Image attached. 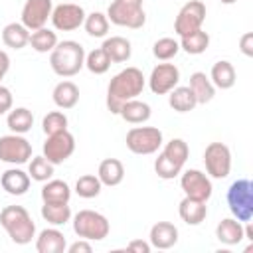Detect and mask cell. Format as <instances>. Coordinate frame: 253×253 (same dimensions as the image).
Wrapping results in <instances>:
<instances>
[{
    "instance_id": "5bb4252c",
    "label": "cell",
    "mask_w": 253,
    "mask_h": 253,
    "mask_svg": "<svg viewBox=\"0 0 253 253\" xmlns=\"http://www.w3.org/2000/svg\"><path fill=\"white\" fill-rule=\"evenodd\" d=\"M51 10H53L51 0H26L22 6L20 20L30 32H34L47 24V20L51 18Z\"/></svg>"
},
{
    "instance_id": "83f0119b",
    "label": "cell",
    "mask_w": 253,
    "mask_h": 253,
    "mask_svg": "<svg viewBox=\"0 0 253 253\" xmlns=\"http://www.w3.org/2000/svg\"><path fill=\"white\" fill-rule=\"evenodd\" d=\"M42 217L59 227V225H65L69 219H71V208H69V202H43L42 206Z\"/></svg>"
},
{
    "instance_id": "d6986e66",
    "label": "cell",
    "mask_w": 253,
    "mask_h": 253,
    "mask_svg": "<svg viewBox=\"0 0 253 253\" xmlns=\"http://www.w3.org/2000/svg\"><path fill=\"white\" fill-rule=\"evenodd\" d=\"M215 237L219 243L223 245H237L245 239V227L243 221L235 219V217H225L217 223L215 227Z\"/></svg>"
},
{
    "instance_id": "277c9868",
    "label": "cell",
    "mask_w": 253,
    "mask_h": 253,
    "mask_svg": "<svg viewBox=\"0 0 253 253\" xmlns=\"http://www.w3.org/2000/svg\"><path fill=\"white\" fill-rule=\"evenodd\" d=\"M107 18L111 24L130 30H140L146 24L142 0H113L107 8Z\"/></svg>"
},
{
    "instance_id": "7c38bea8",
    "label": "cell",
    "mask_w": 253,
    "mask_h": 253,
    "mask_svg": "<svg viewBox=\"0 0 253 253\" xmlns=\"http://www.w3.org/2000/svg\"><path fill=\"white\" fill-rule=\"evenodd\" d=\"M180 188L184 190V196L194 198V200H202L208 202L213 194V186L208 174H204L202 170L190 168L180 172Z\"/></svg>"
},
{
    "instance_id": "7402d4cb",
    "label": "cell",
    "mask_w": 253,
    "mask_h": 253,
    "mask_svg": "<svg viewBox=\"0 0 253 253\" xmlns=\"http://www.w3.org/2000/svg\"><path fill=\"white\" fill-rule=\"evenodd\" d=\"M101 47H103V51L109 55L111 63H125V61H128L130 55H132V45H130V42H128L126 38H123V36H111V38H107Z\"/></svg>"
},
{
    "instance_id": "30bf717a",
    "label": "cell",
    "mask_w": 253,
    "mask_h": 253,
    "mask_svg": "<svg viewBox=\"0 0 253 253\" xmlns=\"http://www.w3.org/2000/svg\"><path fill=\"white\" fill-rule=\"evenodd\" d=\"M204 20H206V4L200 0H190L178 10V16L174 20V32L180 38L188 36V34L200 30Z\"/></svg>"
},
{
    "instance_id": "8d00e7d4",
    "label": "cell",
    "mask_w": 253,
    "mask_h": 253,
    "mask_svg": "<svg viewBox=\"0 0 253 253\" xmlns=\"http://www.w3.org/2000/svg\"><path fill=\"white\" fill-rule=\"evenodd\" d=\"M28 174L36 182H47L53 176V164L43 154L42 156H32L30 166H28Z\"/></svg>"
},
{
    "instance_id": "f546056e",
    "label": "cell",
    "mask_w": 253,
    "mask_h": 253,
    "mask_svg": "<svg viewBox=\"0 0 253 253\" xmlns=\"http://www.w3.org/2000/svg\"><path fill=\"white\" fill-rule=\"evenodd\" d=\"M6 125L12 132L16 134H26L28 130H32L34 126V115L30 109L26 107H16V109H10L8 111V117H6Z\"/></svg>"
},
{
    "instance_id": "ffe728a7",
    "label": "cell",
    "mask_w": 253,
    "mask_h": 253,
    "mask_svg": "<svg viewBox=\"0 0 253 253\" xmlns=\"http://www.w3.org/2000/svg\"><path fill=\"white\" fill-rule=\"evenodd\" d=\"M178 215L188 225H200L208 215V206L202 200H194L184 196V200L178 204Z\"/></svg>"
},
{
    "instance_id": "d4e9b609",
    "label": "cell",
    "mask_w": 253,
    "mask_h": 253,
    "mask_svg": "<svg viewBox=\"0 0 253 253\" xmlns=\"http://www.w3.org/2000/svg\"><path fill=\"white\" fill-rule=\"evenodd\" d=\"M2 42L10 49H22L30 43V30L22 22H10L2 28Z\"/></svg>"
},
{
    "instance_id": "6da1fadb",
    "label": "cell",
    "mask_w": 253,
    "mask_h": 253,
    "mask_svg": "<svg viewBox=\"0 0 253 253\" xmlns=\"http://www.w3.org/2000/svg\"><path fill=\"white\" fill-rule=\"evenodd\" d=\"M146 85V79L138 67H125L119 71L107 87V109L113 115H119V109L123 103L136 99Z\"/></svg>"
},
{
    "instance_id": "ee69618b",
    "label": "cell",
    "mask_w": 253,
    "mask_h": 253,
    "mask_svg": "<svg viewBox=\"0 0 253 253\" xmlns=\"http://www.w3.org/2000/svg\"><path fill=\"white\" fill-rule=\"evenodd\" d=\"M67 251L69 253H91L93 251V247H91V243L87 241V239H77L75 243H71L69 247H67Z\"/></svg>"
},
{
    "instance_id": "ac0fdd59",
    "label": "cell",
    "mask_w": 253,
    "mask_h": 253,
    "mask_svg": "<svg viewBox=\"0 0 253 253\" xmlns=\"http://www.w3.org/2000/svg\"><path fill=\"white\" fill-rule=\"evenodd\" d=\"M65 249H67V239L55 225L42 229L40 235L36 237L38 253H63Z\"/></svg>"
},
{
    "instance_id": "4316f807",
    "label": "cell",
    "mask_w": 253,
    "mask_h": 253,
    "mask_svg": "<svg viewBox=\"0 0 253 253\" xmlns=\"http://www.w3.org/2000/svg\"><path fill=\"white\" fill-rule=\"evenodd\" d=\"M188 87L192 89V93H194L198 105L210 103V101L213 99V95H215V87H213V83L210 81V77H208L204 71H194V73L190 75V85H188Z\"/></svg>"
},
{
    "instance_id": "f1b7e54d",
    "label": "cell",
    "mask_w": 253,
    "mask_h": 253,
    "mask_svg": "<svg viewBox=\"0 0 253 253\" xmlns=\"http://www.w3.org/2000/svg\"><path fill=\"white\" fill-rule=\"evenodd\" d=\"M168 105L176 111V113H190L194 111V107L198 105L194 93L190 87L184 85H176L170 93H168Z\"/></svg>"
},
{
    "instance_id": "bcb514c9",
    "label": "cell",
    "mask_w": 253,
    "mask_h": 253,
    "mask_svg": "<svg viewBox=\"0 0 253 253\" xmlns=\"http://www.w3.org/2000/svg\"><path fill=\"white\" fill-rule=\"evenodd\" d=\"M8 69H10V55L4 49H0V85H2V79L8 73Z\"/></svg>"
},
{
    "instance_id": "484cf974",
    "label": "cell",
    "mask_w": 253,
    "mask_h": 253,
    "mask_svg": "<svg viewBox=\"0 0 253 253\" xmlns=\"http://www.w3.org/2000/svg\"><path fill=\"white\" fill-rule=\"evenodd\" d=\"M97 178L101 180L103 186H119L125 178V166L119 158H105L101 164H99V170H97Z\"/></svg>"
},
{
    "instance_id": "2e32d148",
    "label": "cell",
    "mask_w": 253,
    "mask_h": 253,
    "mask_svg": "<svg viewBox=\"0 0 253 253\" xmlns=\"http://www.w3.org/2000/svg\"><path fill=\"white\" fill-rule=\"evenodd\" d=\"M148 243L154 249H170L178 243V227L170 221H158L150 227Z\"/></svg>"
},
{
    "instance_id": "1f68e13d",
    "label": "cell",
    "mask_w": 253,
    "mask_h": 253,
    "mask_svg": "<svg viewBox=\"0 0 253 253\" xmlns=\"http://www.w3.org/2000/svg\"><path fill=\"white\" fill-rule=\"evenodd\" d=\"M30 45L38 53H47L57 45V34L45 26L40 30H34V32H30Z\"/></svg>"
},
{
    "instance_id": "60d3db41",
    "label": "cell",
    "mask_w": 253,
    "mask_h": 253,
    "mask_svg": "<svg viewBox=\"0 0 253 253\" xmlns=\"http://www.w3.org/2000/svg\"><path fill=\"white\" fill-rule=\"evenodd\" d=\"M42 128L45 134H55L61 130H67V117L61 111H51L43 117L42 121Z\"/></svg>"
},
{
    "instance_id": "4fadbf2b",
    "label": "cell",
    "mask_w": 253,
    "mask_h": 253,
    "mask_svg": "<svg viewBox=\"0 0 253 253\" xmlns=\"http://www.w3.org/2000/svg\"><path fill=\"white\" fill-rule=\"evenodd\" d=\"M85 16L87 14H85L83 6L73 4V2H63V4L53 6L49 20L57 32H73L83 26Z\"/></svg>"
},
{
    "instance_id": "e0dca14e",
    "label": "cell",
    "mask_w": 253,
    "mask_h": 253,
    "mask_svg": "<svg viewBox=\"0 0 253 253\" xmlns=\"http://www.w3.org/2000/svg\"><path fill=\"white\" fill-rule=\"evenodd\" d=\"M30 182H32L30 174L24 172L22 168H8L0 176V186L10 196H24L30 190Z\"/></svg>"
},
{
    "instance_id": "9c48e42d",
    "label": "cell",
    "mask_w": 253,
    "mask_h": 253,
    "mask_svg": "<svg viewBox=\"0 0 253 253\" xmlns=\"http://www.w3.org/2000/svg\"><path fill=\"white\" fill-rule=\"evenodd\" d=\"M32 158V144L24 134H4L0 136V160L8 164H26Z\"/></svg>"
},
{
    "instance_id": "b9f144b4",
    "label": "cell",
    "mask_w": 253,
    "mask_h": 253,
    "mask_svg": "<svg viewBox=\"0 0 253 253\" xmlns=\"http://www.w3.org/2000/svg\"><path fill=\"white\" fill-rule=\"evenodd\" d=\"M14 105V97H12V91L4 85H0V115L8 113Z\"/></svg>"
},
{
    "instance_id": "ba28073f",
    "label": "cell",
    "mask_w": 253,
    "mask_h": 253,
    "mask_svg": "<svg viewBox=\"0 0 253 253\" xmlns=\"http://www.w3.org/2000/svg\"><path fill=\"white\" fill-rule=\"evenodd\" d=\"M204 164L210 178L223 180L231 172V150L223 142H210L204 150Z\"/></svg>"
},
{
    "instance_id": "4dcf8cb0",
    "label": "cell",
    "mask_w": 253,
    "mask_h": 253,
    "mask_svg": "<svg viewBox=\"0 0 253 253\" xmlns=\"http://www.w3.org/2000/svg\"><path fill=\"white\" fill-rule=\"evenodd\" d=\"M178 43H180V49H184L186 53H190V55H200V53H204V51L208 49V45H210V34L200 28V30L188 34V36H182V38L178 40Z\"/></svg>"
},
{
    "instance_id": "7dc6e473",
    "label": "cell",
    "mask_w": 253,
    "mask_h": 253,
    "mask_svg": "<svg viewBox=\"0 0 253 253\" xmlns=\"http://www.w3.org/2000/svg\"><path fill=\"white\" fill-rule=\"evenodd\" d=\"M219 2H221V4H235L237 0H219Z\"/></svg>"
},
{
    "instance_id": "7bdbcfd3",
    "label": "cell",
    "mask_w": 253,
    "mask_h": 253,
    "mask_svg": "<svg viewBox=\"0 0 253 253\" xmlns=\"http://www.w3.org/2000/svg\"><path fill=\"white\" fill-rule=\"evenodd\" d=\"M239 49L243 55L251 57L253 55V34L251 32H245L241 38H239Z\"/></svg>"
},
{
    "instance_id": "f6af8a7d",
    "label": "cell",
    "mask_w": 253,
    "mask_h": 253,
    "mask_svg": "<svg viewBox=\"0 0 253 253\" xmlns=\"http://www.w3.org/2000/svg\"><path fill=\"white\" fill-rule=\"evenodd\" d=\"M126 249L128 251H136V253H150V243L148 241H142V239H132V241H128V245H126Z\"/></svg>"
},
{
    "instance_id": "8992f818",
    "label": "cell",
    "mask_w": 253,
    "mask_h": 253,
    "mask_svg": "<svg viewBox=\"0 0 253 253\" xmlns=\"http://www.w3.org/2000/svg\"><path fill=\"white\" fill-rule=\"evenodd\" d=\"M73 231L81 239L103 241L111 231V223L103 213L95 210H81L73 215Z\"/></svg>"
},
{
    "instance_id": "5b68a950",
    "label": "cell",
    "mask_w": 253,
    "mask_h": 253,
    "mask_svg": "<svg viewBox=\"0 0 253 253\" xmlns=\"http://www.w3.org/2000/svg\"><path fill=\"white\" fill-rule=\"evenodd\" d=\"M229 211L239 221H249L253 217V182L247 178L235 180L225 194Z\"/></svg>"
},
{
    "instance_id": "603a6c76",
    "label": "cell",
    "mask_w": 253,
    "mask_h": 253,
    "mask_svg": "<svg viewBox=\"0 0 253 253\" xmlns=\"http://www.w3.org/2000/svg\"><path fill=\"white\" fill-rule=\"evenodd\" d=\"M150 115H152L150 105L144 101H138V99H130V101L123 103L119 109V117L130 125H142L150 119Z\"/></svg>"
},
{
    "instance_id": "52a82bcc",
    "label": "cell",
    "mask_w": 253,
    "mask_h": 253,
    "mask_svg": "<svg viewBox=\"0 0 253 253\" xmlns=\"http://www.w3.org/2000/svg\"><path fill=\"white\" fill-rule=\"evenodd\" d=\"M125 142L132 154L146 156V154L158 152V148L164 142V136H162V130L156 126H132L126 132Z\"/></svg>"
},
{
    "instance_id": "44dd1931",
    "label": "cell",
    "mask_w": 253,
    "mask_h": 253,
    "mask_svg": "<svg viewBox=\"0 0 253 253\" xmlns=\"http://www.w3.org/2000/svg\"><path fill=\"white\" fill-rule=\"evenodd\" d=\"M210 81L213 83L215 89H231L237 81V75H235V67L231 61L227 59H219L211 65V71H210Z\"/></svg>"
},
{
    "instance_id": "d6a6232c",
    "label": "cell",
    "mask_w": 253,
    "mask_h": 253,
    "mask_svg": "<svg viewBox=\"0 0 253 253\" xmlns=\"http://www.w3.org/2000/svg\"><path fill=\"white\" fill-rule=\"evenodd\" d=\"M42 200L43 202H69L71 200V188L63 180H47L42 188Z\"/></svg>"
},
{
    "instance_id": "836d02e7",
    "label": "cell",
    "mask_w": 253,
    "mask_h": 253,
    "mask_svg": "<svg viewBox=\"0 0 253 253\" xmlns=\"http://www.w3.org/2000/svg\"><path fill=\"white\" fill-rule=\"evenodd\" d=\"M101 190H103V184L97 178V174H83L75 182V194L79 198H85V200L97 198L101 194Z\"/></svg>"
},
{
    "instance_id": "3957f363",
    "label": "cell",
    "mask_w": 253,
    "mask_h": 253,
    "mask_svg": "<svg viewBox=\"0 0 253 253\" xmlns=\"http://www.w3.org/2000/svg\"><path fill=\"white\" fill-rule=\"evenodd\" d=\"M0 225L16 245H28L36 237V223L24 206H6L0 211Z\"/></svg>"
},
{
    "instance_id": "cb8c5ba5",
    "label": "cell",
    "mask_w": 253,
    "mask_h": 253,
    "mask_svg": "<svg viewBox=\"0 0 253 253\" xmlns=\"http://www.w3.org/2000/svg\"><path fill=\"white\" fill-rule=\"evenodd\" d=\"M51 99L55 103V107L67 111V109H73L77 103H79V87L73 83V81H59L53 91H51Z\"/></svg>"
},
{
    "instance_id": "ab89813d",
    "label": "cell",
    "mask_w": 253,
    "mask_h": 253,
    "mask_svg": "<svg viewBox=\"0 0 253 253\" xmlns=\"http://www.w3.org/2000/svg\"><path fill=\"white\" fill-rule=\"evenodd\" d=\"M154 172L158 174V178L162 180H174L176 176H180L182 166H178L176 162H172L166 154H158V158L154 160Z\"/></svg>"
},
{
    "instance_id": "f35d334b",
    "label": "cell",
    "mask_w": 253,
    "mask_h": 253,
    "mask_svg": "<svg viewBox=\"0 0 253 253\" xmlns=\"http://www.w3.org/2000/svg\"><path fill=\"white\" fill-rule=\"evenodd\" d=\"M180 51V43L174 38H160L152 43V55L160 61H170Z\"/></svg>"
},
{
    "instance_id": "7a4b0ae2",
    "label": "cell",
    "mask_w": 253,
    "mask_h": 253,
    "mask_svg": "<svg viewBox=\"0 0 253 253\" xmlns=\"http://www.w3.org/2000/svg\"><path fill=\"white\" fill-rule=\"evenodd\" d=\"M49 65L59 77H73L85 67V49L75 40L57 42L49 51Z\"/></svg>"
},
{
    "instance_id": "9a60e30c",
    "label": "cell",
    "mask_w": 253,
    "mask_h": 253,
    "mask_svg": "<svg viewBox=\"0 0 253 253\" xmlns=\"http://www.w3.org/2000/svg\"><path fill=\"white\" fill-rule=\"evenodd\" d=\"M180 81V69L174 63H158L148 77V87L154 95H168Z\"/></svg>"
},
{
    "instance_id": "e575fe53",
    "label": "cell",
    "mask_w": 253,
    "mask_h": 253,
    "mask_svg": "<svg viewBox=\"0 0 253 253\" xmlns=\"http://www.w3.org/2000/svg\"><path fill=\"white\" fill-rule=\"evenodd\" d=\"M83 28L91 38H105L109 32V18L103 12H91L85 16Z\"/></svg>"
},
{
    "instance_id": "74e56055",
    "label": "cell",
    "mask_w": 253,
    "mask_h": 253,
    "mask_svg": "<svg viewBox=\"0 0 253 253\" xmlns=\"http://www.w3.org/2000/svg\"><path fill=\"white\" fill-rule=\"evenodd\" d=\"M85 67H87L91 73H95V75H103V73L109 71L111 59H109V55L103 51V47H97V49L85 53Z\"/></svg>"
},
{
    "instance_id": "d590c367",
    "label": "cell",
    "mask_w": 253,
    "mask_h": 253,
    "mask_svg": "<svg viewBox=\"0 0 253 253\" xmlns=\"http://www.w3.org/2000/svg\"><path fill=\"white\" fill-rule=\"evenodd\" d=\"M162 154H166L172 162H176L178 166L184 168V164H186V160L190 156V146H188V142L184 138H172V140H168L164 144Z\"/></svg>"
},
{
    "instance_id": "8fae6325",
    "label": "cell",
    "mask_w": 253,
    "mask_h": 253,
    "mask_svg": "<svg viewBox=\"0 0 253 253\" xmlns=\"http://www.w3.org/2000/svg\"><path fill=\"white\" fill-rule=\"evenodd\" d=\"M43 156L53 164H63L73 152H75V136L69 130H61L55 134H47L43 148H42Z\"/></svg>"
}]
</instances>
